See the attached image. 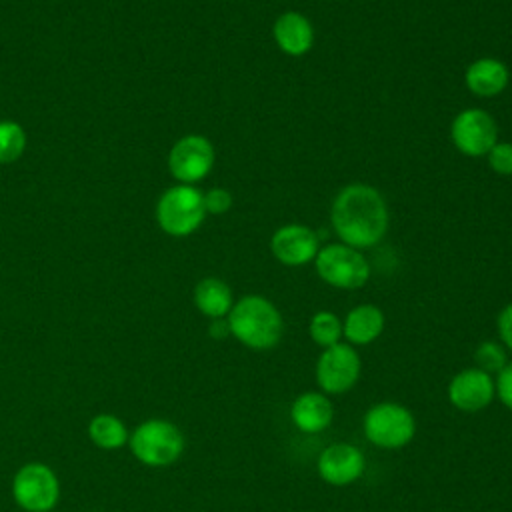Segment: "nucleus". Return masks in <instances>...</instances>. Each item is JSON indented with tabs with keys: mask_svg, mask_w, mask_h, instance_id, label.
Here are the masks:
<instances>
[{
	"mask_svg": "<svg viewBox=\"0 0 512 512\" xmlns=\"http://www.w3.org/2000/svg\"><path fill=\"white\" fill-rule=\"evenodd\" d=\"M316 470L326 484L342 488L362 478L366 470V458L358 446L350 442H334L320 452Z\"/></svg>",
	"mask_w": 512,
	"mask_h": 512,
	"instance_id": "obj_11",
	"label": "nucleus"
},
{
	"mask_svg": "<svg viewBox=\"0 0 512 512\" xmlns=\"http://www.w3.org/2000/svg\"><path fill=\"white\" fill-rule=\"evenodd\" d=\"M314 266L322 282L340 290L362 288L370 278V264L362 250L342 242L320 246Z\"/></svg>",
	"mask_w": 512,
	"mask_h": 512,
	"instance_id": "obj_6",
	"label": "nucleus"
},
{
	"mask_svg": "<svg viewBox=\"0 0 512 512\" xmlns=\"http://www.w3.org/2000/svg\"><path fill=\"white\" fill-rule=\"evenodd\" d=\"M498 400L512 412V362H508L494 380Z\"/></svg>",
	"mask_w": 512,
	"mask_h": 512,
	"instance_id": "obj_25",
	"label": "nucleus"
},
{
	"mask_svg": "<svg viewBox=\"0 0 512 512\" xmlns=\"http://www.w3.org/2000/svg\"><path fill=\"white\" fill-rule=\"evenodd\" d=\"M230 336L250 350H270L284 334V320L274 302L260 294H248L234 302L226 316Z\"/></svg>",
	"mask_w": 512,
	"mask_h": 512,
	"instance_id": "obj_2",
	"label": "nucleus"
},
{
	"mask_svg": "<svg viewBox=\"0 0 512 512\" xmlns=\"http://www.w3.org/2000/svg\"><path fill=\"white\" fill-rule=\"evenodd\" d=\"M26 148V134L20 124L12 120L0 122V164L16 162Z\"/></svg>",
	"mask_w": 512,
	"mask_h": 512,
	"instance_id": "obj_21",
	"label": "nucleus"
},
{
	"mask_svg": "<svg viewBox=\"0 0 512 512\" xmlns=\"http://www.w3.org/2000/svg\"><path fill=\"white\" fill-rule=\"evenodd\" d=\"M204 194L192 184H176L168 188L156 204V220L170 236H188L204 222Z\"/></svg>",
	"mask_w": 512,
	"mask_h": 512,
	"instance_id": "obj_5",
	"label": "nucleus"
},
{
	"mask_svg": "<svg viewBox=\"0 0 512 512\" xmlns=\"http://www.w3.org/2000/svg\"><path fill=\"white\" fill-rule=\"evenodd\" d=\"M194 304L210 320L226 318L234 306L232 288L216 276L202 278L194 288Z\"/></svg>",
	"mask_w": 512,
	"mask_h": 512,
	"instance_id": "obj_18",
	"label": "nucleus"
},
{
	"mask_svg": "<svg viewBox=\"0 0 512 512\" xmlns=\"http://www.w3.org/2000/svg\"><path fill=\"white\" fill-rule=\"evenodd\" d=\"M330 222L342 244L358 250L372 248L388 232L386 198L370 184H346L332 200Z\"/></svg>",
	"mask_w": 512,
	"mask_h": 512,
	"instance_id": "obj_1",
	"label": "nucleus"
},
{
	"mask_svg": "<svg viewBox=\"0 0 512 512\" xmlns=\"http://www.w3.org/2000/svg\"><path fill=\"white\" fill-rule=\"evenodd\" d=\"M474 362H476V368H480V370H484L488 374H492V372L498 374L508 364L506 348L500 342L484 340L474 350Z\"/></svg>",
	"mask_w": 512,
	"mask_h": 512,
	"instance_id": "obj_22",
	"label": "nucleus"
},
{
	"mask_svg": "<svg viewBox=\"0 0 512 512\" xmlns=\"http://www.w3.org/2000/svg\"><path fill=\"white\" fill-rule=\"evenodd\" d=\"M270 250L284 266H304L316 258L320 242L312 228L304 224H286L272 234Z\"/></svg>",
	"mask_w": 512,
	"mask_h": 512,
	"instance_id": "obj_13",
	"label": "nucleus"
},
{
	"mask_svg": "<svg viewBox=\"0 0 512 512\" xmlns=\"http://www.w3.org/2000/svg\"><path fill=\"white\" fill-rule=\"evenodd\" d=\"M486 158L496 174L512 176V142H496Z\"/></svg>",
	"mask_w": 512,
	"mask_h": 512,
	"instance_id": "obj_23",
	"label": "nucleus"
},
{
	"mask_svg": "<svg viewBox=\"0 0 512 512\" xmlns=\"http://www.w3.org/2000/svg\"><path fill=\"white\" fill-rule=\"evenodd\" d=\"M384 312L374 304H358L342 320V336L352 346H368L384 332Z\"/></svg>",
	"mask_w": 512,
	"mask_h": 512,
	"instance_id": "obj_17",
	"label": "nucleus"
},
{
	"mask_svg": "<svg viewBox=\"0 0 512 512\" xmlns=\"http://www.w3.org/2000/svg\"><path fill=\"white\" fill-rule=\"evenodd\" d=\"M496 330L500 336V344L512 352V302L500 310L496 318Z\"/></svg>",
	"mask_w": 512,
	"mask_h": 512,
	"instance_id": "obj_26",
	"label": "nucleus"
},
{
	"mask_svg": "<svg viewBox=\"0 0 512 512\" xmlns=\"http://www.w3.org/2000/svg\"><path fill=\"white\" fill-rule=\"evenodd\" d=\"M362 432L376 448L400 450L416 436V418L404 404L382 400L366 410Z\"/></svg>",
	"mask_w": 512,
	"mask_h": 512,
	"instance_id": "obj_4",
	"label": "nucleus"
},
{
	"mask_svg": "<svg viewBox=\"0 0 512 512\" xmlns=\"http://www.w3.org/2000/svg\"><path fill=\"white\" fill-rule=\"evenodd\" d=\"M214 166V146L206 136L186 134L170 148L168 170L180 184L200 182Z\"/></svg>",
	"mask_w": 512,
	"mask_h": 512,
	"instance_id": "obj_10",
	"label": "nucleus"
},
{
	"mask_svg": "<svg viewBox=\"0 0 512 512\" xmlns=\"http://www.w3.org/2000/svg\"><path fill=\"white\" fill-rule=\"evenodd\" d=\"M362 374V360L356 348L348 342L322 348L314 376L324 394H344L352 390Z\"/></svg>",
	"mask_w": 512,
	"mask_h": 512,
	"instance_id": "obj_8",
	"label": "nucleus"
},
{
	"mask_svg": "<svg viewBox=\"0 0 512 512\" xmlns=\"http://www.w3.org/2000/svg\"><path fill=\"white\" fill-rule=\"evenodd\" d=\"M12 498L24 512H52L60 500V480L48 464L26 462L12 478Z\"/></svg>",
	"mask_w": 512,
	"mask_h": 512,
	"instance_id": "obj_7",
	"label": "nucleus"
},
{
	"mask_svg": "<svg viewBox=\"0 0 512 512\" xmlns=\"http://www.w3.org/2000/svg\"><path fill=\"white\" fill-rule=\"evenodd\" d=\"M272 36L276 46L288 56H304L314 46L312 22L294 10H288L274 20Z\"/></svg>",
	"mask_w": 512,
	"mask_h": 512,
	"instance_id": "obj_15",
	"label": "nucleus"
},
{
	"mask_svg": "<svg viewBox=\"0 0 512 512\" xmlns=\"http://www.w3.org/2000/svg\"><path fill=\"white\" fill-rule=\"evenodd\" d=\"M510 80L508 66L492 56H482L474 60L466 72H464V82L466 88L480 98H492L498 96L506 90Z\"/></svg>",
	"mask_w": 512,
	"mask_h": 512,
	"instance_id": "obj_16",
	"label": "nucleus"
},
{
	"mask_svg": "<svg viewBox=\"0 0 512 512\" xmlns=\"http://www.w3.org/2000/svg\"><path fill=\"white\" fill-rule=\"evenodd\" d=\"M308 334L314 344L328 348L342 342V320L330 310H318L312 314L308 324Z\"/></svg>",
	"mask_w": 512,
	"mask_h": 512,
	"instance_id": "obj_20",
	"label": "nucleus"
},
{
	"mask_svg": "<svg viewBox=\"0 0 512 512\" xmlns=\"http://www.w3.org/2000/svg\"><path fill=\"white\" fill-rule=\"evenodd\" d=\"M448 402L460 412H480L488 408L496 396L492 374L480 368H464L448 382Z\"/></svg>",
	"mask_w": 512,
	"mask_h": 512,
	"instance_id": "obj_12",
	"label": "nucleus"
},
{
	"mask_svg": "<svg viewBox=\"0 0 512 512\" xmlns=\"http://www.w3.org/2000/svg\"><path fill=\"white\" fill-rule=\"evenodd\" d=\"M208 334L216 340H224L226 336H230V326H228V320L226 318H216L210 322L208 326Z\"/></svg>",
	"mask_w": 512,
	"mask_h": 512,
	"instance_id": "obj_27",
	"label": "nucleus"
},
{
	"mask_svg": "<svg viewBox=\"0 0 512 512\" xmlns=\"http://www.w3.org/2000/svg\"><path fill=\"white\" fill-rule=\"evenodd\" d=\"M450 140L464 156L480 158L498 142V124L490 112L482 108H466L454 116L450 124Z\"/></svg>",
	"mask_w": 512,
	"mask_h": 512,
	"instance_id": "obj_9",
	"label": "nucleus"
},
{
	"mask_svg": "<svg viewBox=\"0 0 512 512\" xmlns=\"http://www.w3.org/2000/svg\"><path fill=\"white\" fill-rule=\"evenodd\" d=\"M128 446L140 464L148 468H166L180 460L186 440L174 422L148 418L130 432Z\"/></svg>",
	"mask_w": 512,
	"mask_h": 512,
	"instance_id": "obj_3",
	"label": "nucleus"
},
{
	"mask_svg": "<svg viewBox=\"0 0 512 512\" xmlns=\"http://www.w3.org/2000/svg\"><path fill=\"white\" fill-rule=\"evenodd\" d=\"M290 420L304 434H320L334 420V406L324 392H302L290 404Z\"/></svg>",
	"mask_w": 512,
	"mask_h": 512,
	"instance_id": "obj_14",
	"label": "nucleus"
},
{
	"mask_svg": "<svg viewBox=\"0 0 512 512\" xmlns=\"http://www.w3.org/2000/svg\"><path fill=\"white\" fill-rule=\"evenodd\" d=\"M232 208V194L226 188H212L204 194L206 214H226Z\"/></svg>",
	"mask_w": 512,
	"mask_h": 512,
	"instance_id": "obj_24",
	"label": "nucleus"
},
{
	"mask_svg": "<svg viewBox=\"0 0 512 512\" xmlns=\"http://www.w3.org/2000/svg\"><path fill=\"white\" fill-rule=\"evenodd\" d=\"M88 438L100 450H120L128 444L130 432L118 416L102 412L88 422Z\"/></svg>",
	"mask_w": 512,
	"mask_h": 512,
	"instance_id": "obj_19",
	"label": "nucleus"
}]
</instances>
